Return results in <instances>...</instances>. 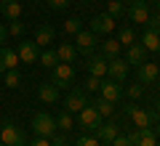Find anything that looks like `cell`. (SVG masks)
<instances>
[{"mask_svg":"<svg viewBox=\"0 0 160 146\" xmlns=\"http://www.w3.org/2000/svg\"><path fill=\"white\" fill-rule=\"evenodd\" d=\"M126 114L131 117V122L136 125V128H152L155 122L160 120V112L158 109H142V106H133V104H128L126 106Z\"/></svg>","mask_w":160,"mask_h":146,"instance_id":"obj_1","label":"cell"},{"mask_svg":"<svg viewBox=\"0 0 160 146\" xmlns=\"http://www.w3.org/2000/svg\"><path fill=\"white\" fill-rule=\"evenodd\" d=\"M32 130H35L38 138H51V135L59 130L56 128V117H51L48 112H38L35 120H32Z\"/></svg>","mask_w":160,"mask_h":146,"instance_id":"obj_2","label":"cell"},{"mask_svg":"<svg viewBox=\"0 0 160 146\" xmlns=\"http://www.w3.org/2000/svg\"><path fill=\"white\" fill-rule=\"evenodd\" d=\"M0 141L6 146H27V135L16 122H3L0 128Z\"/></svg>","mask_w":160,"mask_h":146,"instance_id":"obj_3","label":"cell"},{"mask_svg":"<svg viewBox=\"0 0 160 146\" xmlns=\"http://www.w3.org/2000/svg\"><path fill=\"white\" fill-rule=\"evenodd\" d=\"M72 82H75V67L59 61L56 67H53V72H51V85H56V88H69Z\"/></svg>","mask_w":160,"mask_h":146,"instance_id":"obj_4","label":"cell"},{"mask_svg":"<svg viewBox=\"0 0 160 146\" xmlns=\"http://www.w3.org/2000/svg\"><path fill=\"white\" fill-rule=\"evenodd\" d=\"M102 120H104V117L93 109V104H86V106L78 112V125H80L83 130H96L99 125H102Z\"/></svg>","mask_w":160,"mask_h":146,"instance_id":"obj_5","label":"cell"},{"mask_svg":"<svg viewBox=\"0 0 160 146\" xmlns=\"http://www.w3.org/2000/svg\"><path fill=\"white\" fill-rule=\"evenodd\" d=\"M128 72H131V64H128L126 59H120V56L109 59V64H107V77L109 80H115V82H126Z\"/></svg>","mask_w":160,"mask_h":146,"instance_id":"obj_6","label":"cell"},{"mask_svg":"<svg viewBox=\"0 0 160 146\" xmlns=\"http://www.w3.org/2000/svg\"><path fill=\"white\" fill-rule=\"evenodd\" d=\"M96 35L91 32V29H80L78 35H75V48H78V53H83V56H91L93 51H96Z\"/></svg>","mask_w":160,"mask_h":146,"instance_id":"obj_7","label":"cell"},{"mask_svg":"<svg viewBox=\"0 0 160 146\" xmlns=\"http://www.w3.org/2000/svg\"><path fill=\"white\" fill-rule=\"evenodd\" d=\"M13 51H16V56H19V61H22V64H35V61H38V56H40V48L35 45V40H22Z\"/></svg>","mask_w":160,"mask_h":146,"instance_id":"obj_8","label":"cell"},{"mask_svg":"<svg viewBox=\"0 0 160 146\" xmlns=\"http://www.w3.org/2000/svg\"><path fill=\"white\" fill-rule=\"evenodd\" d=\"M88 104V96H86V88H69L67 98H64V106H67V112H80V109Z\"/></svg>","mask_w":160,"mask_h":146,"instance_id":"obj_9","label":"cell"},{"mask_svg":"<svg viewBox=\"0 0 160 146\" xmlns=\"http://www.w3.org/2000/svg\"><path fill=\"white\" fill-rule=\"evenodd\" d=\"M128 141L133 146H158V135L152 128H136L133 133H128Z\"/></svg>","mask_w":160,"mask_h":146,"instance_id":"obj_10","label":"cell"},{"mask_svg":"<svg viewBox=\"0 0 160 146\" xmlns=\"http://www.w3.org/2000/svg\"><path fill=\"white\" fill-rule=\"evenodd\" d=\"M99 96L102 98H107V101L118 104L120 96H123V82H115V80H102V85H99Z\"/></svg>","mask_w":160,"mask_h":146,"instance_id":"obj_11","label":"cell"},{"mask_svg":"<svg viewBox=\"0 0 160 146\" xmlns=\"http://www.w3.org/2000/svg\"><path fill=\"white\" fill-rule=\"evenodd\" d=\"M126 16L131 19L133 24H144V21L149 19V6L144 3V0H133V3H128Z\"/></svg>","mask_w":160,"mask_h":146,"instance_id":"obj_12","label":"cell"},{"mask_svg":"<svg viewBox=\"0 0 160 146\" xmlns=\"http://www.w3.org/2000/svg\"><path fill=\"white\" fill-rule=\"evenodd\" d=\"M115 29V19L109 13H99V16L91 19V32L93 35H109Z\"/></svg>","mask_w":160,"mask_h":146,"instance_id":"obj_13","label":"cell"},{"mask_svg":"<svg viewBox=\"0 0 160 146\" xmlns=\"http://www.w3.org/2000/svg\"><path fill=\"white\" fill-rule=\"evenodd\" d=\"M107 64L109 59H104L102 53H91L88 56V74H93V77H107Z\"/></svg>","mask_w":160,"mask_h":146,"instance_id":"obj_14","label":"cell"},{"mask_svg":"<svg viewBox=\"0 0 160 146\" xmlns=\"http://www.w3.org/2000/svg\"><path fill=\"white\" fill-rule=\"evenodd\" d=\"M93 133H96V138H99V141H104V144H112V141L120 135V125L109 120V122H102L96 130H93Z\"/></svg>","mask_w":160,"mask_h":146,"instance_id":"obj_15","label":"cell"},{"mask_svg":"<svg viewBox=\"0 0 160 146\" xmlns=\"http://www.w3.org/2000/svg\"><path fill=\"white\" fill-rule=\"evenodd\" d=\"M19 56H16V51L13 48H0V72H8V69H19Z\"/></svg>","mask_w":160,"mask_h":146,"instance_id":"obj_16","label":"cell"},{"mask_svg":"<svg viewBox=\"0 0 160 146\" xmlns=\"http://www.w3.org/2000/svg\"><path fill=\"white\" fill-rule=\"evenodd\" d=\"M147 48H144L142 43H133V45H128V51H126V61L128 64H133V67H139V64H144L147 61Z\"/></svg>","mask_w":160,"mask_h":146,"instance_id":"obj_17","label":"cell"},{"mask_svg":"<svg viewBox=\"0 0 160 146\" xmlns=\"http://www.w3.org/2000/svg\"><path fill=\"white\" fill-rule=\"evenodd\" d=\"M139 82L142 85H149V82H155L158 80V74H160V69H158V64H149V61H144V64H139Z\"/></svg>","mask_w":160,"mask_h":146,"instance_id":"obj_18","label":"cell"},{"mask_svg":"<svg viewBox=\"0 0 160 146\" xmlns=\"http://www.w3.org/2000/svg\"><path fill=\"white\" fill-rule=\"evenodd\" d=\"M53 37H56V32H53L51 24H40L38 32H35V45L38 48H48V43H53Z\"/></svg>","mask_w":160,"mask_h":146,"instance_id":"obj_19","label":"cell"},{"mask_svg":"<svg viewBox=\"0 0 160 146\" xmlns=\"http://www.w3.org/2000/svg\"><path fill=\"white\" fill-rule=\"evenodd\" d=\"M0 13L8 19V21H16L22 16V3L19 0H0Z\"/></svg>","mask_w":160,"mask_h":146,"instance_id":"obj_20","label":"cell"},{"mask_svg":"<svg viewBox=\"0 0 160 146\" xmlns=\"http://www.w3.org/2000/svg\"><path fill=\"white\" fill-rule=\"evenodd\" d=\"M38 98L43 104H56V98H59V88L56 85H51V82H40V88H38Z\"/></svg>","mask_w":160,"mask_h":146,"instance_id":"obj_21","label":"cell"},{"mask_svg":"<svg viewBox=\"0 0 160 146\" xmlns=\"http://www.w3.org/2000/svg\"><path fill=\"white\" fill-rule=\"evenodd\" d=\"M142 45L147 48V51H160V29H147V32L142 35Z\"/></svg>","mask_w":160,"mask_h":146,"instance_id":"obj_22","label":"cell"},{"mask_svg":"<svg viewBox=\"0 0 160 146\" xmlns=\"http://www.w3.org/2000/svg\"><path fill=\"white\" fill-rule=\"evenodd\" d=\"M56 56H59V61L72 64L75 56H78V48H75V43H62V45L56 48Z\"/></svg>","mask_w":160,"mask_h":146,"instance_id":"obj_23","label":"cell"},{"mask_svg":"<svg viewBox=\"0 0 160 146\" xmlns=\"http://www.w3.org/2000/svg\"><path fill=\"white\" fill-rule=\"evenodd\" d=\"M99 48H102V56L104 59H115V56H120V48H123V45H120L118 40H104Z\"/></svg>","mask_w":160,"mask_h":146,"instance_id":"obj_24","label":"cell"},{"mask_svg":"<svg viewBox=\"0 0 160 146\" xmlns=\"http://www.w3.org/2000/svg\"><path fill=\"white\" fill-rule=\"evenodd\" d=\"M91 104H93V109H96L102 117H112V112H115V104H112V101H107V98L99 96L96 101H91Z\"/></svg>","mask_w":160,"mask_h":146,"instance_id":"obj_25","label":"cell"},{"mask_svg":"<svg viewBox=\"0 0 160 146\" xmlns=\"http://www.w3.org/2000/svg\"><path fill=\"white\" fill-rule=\"evenodd\" d=\"M38 61L43 64L46 69H53V67L59 64V56H56V51H51V48H46V51H43V53L38 56Z\"/></svg>","mask_w":160,"mask_h":146,"instance_id":"obj_26","label":"cell"},{"mask_svg":"<svg viewBox=\"0 0 160 146\" xmlns=\"http://www.w3.org/2000/svg\"><path fill=\"white\" fill-rule=\"evenodd\" d=\"M72 125H75V120H72V112H67V109H64V112L56 117V128L62 130V133H69V130H72Z\"/></svg>","mask_w":160,"mask_h":146,"instance_id":"obj_27","label":"cell"},{"mask_svg":"<svg viewBox=\"0 0 160 146\" xmlns=\"http://www.w3.org/2000/svg\"><path fill=\"white\" fill-rule=\"evenodd\" d=\"M118 43L126 45V48L136 43V32H133V27H123V29H120V32H118Z\"/></svg>","mask_w":160,"mask_h":146,"instance_id":"obj_28","label":"cell"},{"mask_svg":"<svg viewBox=\"0 0 160 146\" xmlns=\"http://www.w3.org/2000/svg\"><path fill=\"white\" fill-rule=\"evenodd\" d=\"M3 82H6V88H19V82H22L19 69H8V72H3Z\"/></svg>","mask_w":160,"mask_h":146,"instance_id":"obj_29","label":"cell"},{"mask_svg":"<svg viewBox=\"0 0 160 146\" xmlns=\"http://www.w3.org/2000/svg\"><path fill=\"white\" fill-rule=\"evenodd\" d=\"M107 13H109L112 19L123 16V13H126V6H123V0H107Z\"/></svg>","mask_w":160,"mask_h":146,"instance_id":"obj_30","label":"cell"},{"mask_svg":"<svg viewBox=\"0 0 160 146\" xmlns=\"http://www.w3.org/2000/svg\"><path fill=\"white\" fill-rule=\"evenodd\" d=\"M80 29H83V21H80L78 16H72V19L64 21V32H67V35H78Z\"/></svg>","mask_w":160,"mask_h":146,"instance_id":"obj_31","label":"cell"},{"mask_svg":"<svg viewBox=\"0 0 160 146\" xmlns=\"http://www.w3.org/2000/svg\"><path fill=\"white\" fill-rule=\"evenodd\" d=\"M75 146H102V141H99L96 135H80Z\"/></svg>","mask_w":160,"mask_h":146,"instance_id":"obj_32","label":"cell"},{"mask_svg":"<svg viewBox=\"0 0 160 146\" xmlns=\"http://www.w3.org/2000/svg\"><path fill=\"white\" fill-rule=\"evenodd\" d=\"M142 93H144L142 82H139V85H128V88H126V96H128V98H131V101H136V98H139V96H142Z\"/></svg>","mask_w":160,"mask_h":146,"instance_id":"obj_33","label":"cell"},{"mask_svg":"<svg viewBox=\"0 0 160 146\" xmlns=\"http://www.w3.org/2000/svg\"><path fill=\"white\" fill-rule=\"evenodd\" d=\"M8 35H13V37H22V35H24V24L19 21V19H16V21H11V24H8Z\"/></svg>","mask_w":160,"mask_h":146,"instance_id":"obj_34","label":"cell"},{"mask_svg":"<svg viewBox=\"0 0 160 146\" xmlns=\"http://www.w3.org/2000/svg\"><path fill=\"white\" fill-rule=\"evenodd\" d=\"M99 85H102V77H93V74H88V80H86V90L96 93V90H99Z\"/></svg>","mask_w":160,"mask_h":146,"instance_id":"obj_35","label":"cell"},{"mask_svg":"<svg viewBox=\"0 0 160 146\" xmlns=\"http://www.w3.org/2000/svg\"><path fill=\"white\" fill-rule=\"evenodd\" d=\"M51 146H67V135H64L62 130H56V133L51 135Z\"/></svg>","mask_w":160,"mask_h":146,"instance_id":"obj_36","label":"cell"},{"mask_svg":"<svg viewBox=\"0 0 160 146\" xmlns=\"http://www.w3.org/2000/svg\"><path fill=\"white\" fill-rule=\"evenodd\" d=\"M144 24H147V29H160V13H158V16H152V13H149V19H147Z\"/></svg>","mask_w":160,"mask_h":146,"instance_id":"obj_37","label":"cell"},{"mask_svg":"<svg viewBox=\"0 0 160 146\" xmlns=\"http://www.w3.org/2000/svg\"><path fill=\"white\" fill-rule=\"evenodd\" d=\"M48 6L56 11H64V8H69V0H48Z\"/></svg>","mask_w":160,"mask_h":146,"instance_id":"obj_38","label":"cell"},{"mask_svg":"<svg viewBox=\"0 0 160 146\" xmlns=\"http://www.w3.org/2000/svg\"><path fill=\"white\" fill-rule=\"evenodd\" d=\"M109 146H133V144L128 141V135H118V138H115V141H112Z\"/></svg>","mask_w":160,"mask_h":146,"instance_id":"obj_39","label":"cell"},{"mask_svg":"<svg viewBox=\"0 0 160 146\" xmlns=\"http://www.w3.org/2000/svg\"><path fill=\"white\" fill-rule=\"evenodd\" d=\"M27 146H51V138H35L32 144H27Z\"/></svg>","mask_w":160,"mask_h":146,"instance_id":"obj_40","label":"cell"},{"mask_svg":"<svg viewBox=\"0 0 160 146\" xmlns=\"http://www.w3.org/2000/svg\"><path fill=\"white\" fill-rule=\"evenodd\" d=\"M6 35H8V29L3 27V24H0V48H3V45H6Z\"/></svg>","mask_w":160,"mask_h":146,"instance_id":"obj_41","label":"cell"},{"mask_svg":"<svg viewBox=\"0 0 160 146\" xmlns=\"http://www.w3.org/2000/svg\"><path fill=\"white\" fill-rule=\"evenodd\" d=\"M155 135H158V138H160V120H158V122H155Z\"/></svg>","mask_w":160,"mask_h":146,"instance_id":"obj_42","label":"cell"},{"mask_svg":"<svg viewBox=\"0 0 160 146\" xmlns=\"http://www.w3.org/2000/svg\"><path fill=\"white\" fill-rule=\"evenodd\" d=\"M155 109H158V112H160V98H158V101H155Z\"/></svg>","mask_w":160,"mask_h":146,"instance_id":"obj_43","label":"cell"},{"mask_svg":"<svg viewBox=\"0 0 160 146\" xmlns=\"http://www.w3.org/2000/svg\"><path fill=\"white\" fill-rule=\"evenodd\" d=\"M155 82H158V88H160V74H158V80H155Z\"/></svg>","mask_w":160,"mask_h":146,"instance_id":"obj_44","label":"cell"},{"mask_svg":"<svg viewBox=\"0 0 160 146\" xmlns=\"http://www.w3.org/2000/svg\"><path fill=\"white\" fill-rule=\"evenodd\" d=\"M123 3H133V0H123Z\"/></svg>","mask_w":160,"mask_h":146,"instance_id":"obj_45","label":"cell"},{"mask_svg":"<svg viewBox=\"0 0 160 146\" xmlns=\"http://www.w3.org/2000/svg\"><path fill=\"white\" fill-rule=\"evenodd\" d=\"M158 11H160V0H158Z\"/></svg>","mask_w":160,"mask_h":146,"instance_id":"obj_46","label":"cell"},{"mask_svg":"<svg viewBox=\"0 0 160 146\" xmlns=\"http://www.w3.org/2000/svg\"><path fill=\"white\" fill-rule=\"evenodd\" d=\"M32 3H40V0H32Z\"/></svg>","mask_w":160,"mask_h":146,"instance_id":"obj_47","label":"cell"},{"mask_svg":"<svg viewBox=\"0 0 160 146\" xmlns=\"http://www.w3.org/2000/svg\"><path fill=\"white\" fill-rule=\"evenodd\" d=\"M0 80H3V72H0Z\"/></svg>","mask_w":160,"mask_h":146,"instance_id":"obj_48","label":"cell"},{"mask_svg":"<svg viewBox=\"0 0 160 146\" xmlns=\"http://www.w3.org/2000/svg\"><path fill=\"white\" fill-rule=\"evenodd\" d=\"M0 146H6V144H3V141H0Z\"/></svg>","mask_w":160,"mask_h":146,"instance_id":"obj_49","label":"cell"}]
</instances>
